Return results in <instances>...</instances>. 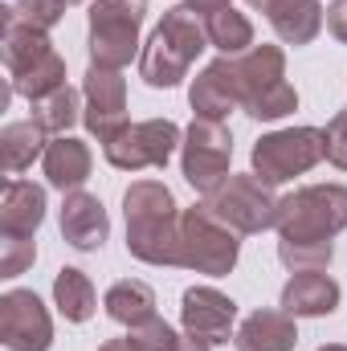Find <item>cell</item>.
<instances>
[{
    "instance_id": "31",
    "label": "cell",
    "mask_w": 347,
    "mask_h": 351,
    "mask_svg": "<svg viewBox=\"0 0 347 351\" xmlns=\"http://www.w3.org/2000/svg\"><path fill=\"white\" fill-rule=\"evenodd\" d=\"M327 160L339 172H347V106L327 123Z\"/></svg>"
},
{
    "instance_id": "14",
    "label": "cell",
    "mask_w": 347,
    "mask_h": 351,
    "mask_svg": "<svg viewBox=\"0 0 347 351\" xmlns=\"http://www.w3.org/2000/svg\"><path fill=\"white\" fill-rule=\"evenodd\" d=\"M180 323L184 335H196L204 343H229L233 323H237V302L229 294H221L217 286H192L180 298Z\"/></svg>"
},
{
    "instance_id": "16",
    "label": "cell",
    "mask_w": 347,
    "mask_h": 351,
    "mask_svg": "<svg viewBox=\"0 0 347 351\" xmlns=\"http://www.w3.org/2000/svg\"><path fill=\"white\" fill-rule=\"evenodd\" d=\"M188 102L196 110V119H213V123H225L241 102H237V82H233V62L229 58H217L208 62L188 90Z\"/></svg>"
},
{
    "instance_id": "2",
    "label": "cell",
    "mask_w": 347,
    "mask_h": 351,
    "mask_svg": "<svg viewBox=\"0 0 347 351\" xmlns=\"http://www.w3.org/2000/svg\"><path fill=\"white\" fill-rule=\"evenodd\" d=\"M0 58L8 70V86L29 102H41L66 86V62L53 49L49 33L21 25L8 12V4L0 8Z\"/></svg>"
},
{
    "instance_id": "36",
    "label": "cell",
    "mask_w": 347,
    "mask_h": 351,
    "mask_svg": "<svg viewBox=\"0 0 347 351\" xmlns=\"http://www.w3.org/2000/svg\"><path fill=\"white\" fill-rule=\"evenodd\" d=\"M192 4H233V0H192Z\"/></svg>"
},
{
    "instance_id": "18",
    "label": "cell",
    "mask_w": 347,
    "mask_h": 351,
    "mask_svg": "<svg viewBox=\"0 0 347 351\" xmlns=\"http://www.w3.org/2000/svg\"><path fill=\"white\" fill-rule=\"evenodd\" d=\"M45 221V188L33 180H8L0 192V237H33Z\"/></svg>"
},
{
    "instance_id": "13",
    "label": "cell",
    "mask_w": 347,
    "mask_h": 351,
    "mask_svg": "<svg viewBox=\"0 0 347 351\" xmlns=\"http://www.w3.org/2000/svg\"><path fill=\"white\" fill-rule=\"evenodd\" d=\"M0 343L8 351H49L53 348V319L33 290L0 294Z\"/></svg>"
},
{
    "instance_id": "35",
    "label": "cell",
    "mask_w": 347,
    "mask_h": 351,
    "mask_svg": "<svg viewBox=\"0 0 347 351\" xmlns=\"http://www.w3.org/2000/svg\"><path fill=\"white\" fill-rule=\"evenodd\" d=\"M246 4H254V8H261V12H265V8H270L274 0H246Z\"/></svg>"
},
{
    "instance_id": "20",
    "label": "cell",
    "mask_w": 347,
    "mask_h": 351,
    "mask_svg": "<svg viewBox=\"0 0 347 351\" xmlns=\"http://www.w3.org/2000/svg\"><path fill=\"white\" fill-rule=\"evenodd\" d=\"M192 4V0H188ZM200 16H204V33H208V45L221 49V58H237L246 49H254V25L246 12H237L233 4H192Z\"/></svg>"
},
{
    "instance_id": "5",
    "label": "cell",
    "mask_w": 347,
    "mask_h": 351,
    "mask_svg": "<svg viewBox=\"0 0 347 351\" xmlns=\"http://www.w3.org/2000/svg\"><path fill=\"white\" fill-rule=\"evenodd\" d=\"M278 245H331L347 229L344 184H307L278 200Z\"/></svg>"
},
{
    "instance_id": "28",
    "label": "cell",
    "mask_w": 347,
    "mask_h": 351,
    "mask_svg": "<svg viewBox=\"0 0 347 351\" xmlns=\"http://www.w3.org/2000/svg\"><path fill=\"white\" fill-rule=\"evenodd\" d=\"M66 4H70V0H21V4H8V12H12L21 25H29V29L49 33V29L66 16Z\"/></svg>"
},
{
    "instance_id": "7",
    "label": "cell",
    "mask_w": 347,
    "mask_h": 351,
    "mask_svg": "<svg viewBox=\"0 0 347 351\" xmlns=\"http://www.w3.org/2000/svg\"><path fill=\"white\" fill-rule=\"evenodd\" d=\"M241 233H233L229 225H221L204 204H192L180 213V265L208 274V278H225L237 254H241Z\"/></svg>"
},
{
    "instance_id": "32",
    "label": "cell",
    "mask_w": 347,
    "mask_h": 351,
    "mask_svg": "<svg viewBox=\"0 0 347 351\" xmlns=\"http://www.w3.org/2000/svg\"><path fill=\"white\" fill-rule=\"evenodd\" d=\"M327 29H331V37L347 45V0H335L331 8H327Z\"/></svg>"
},
{
    "instance_id": "33",
    "label": "cell",
    "mask_w": 347,
    "mask_h": 351,
    "mask_svg": "<svg viewBox=\"0 0 347 351\" xmlns=\"http://www.w3.org/2000/svg\"><path fill=\"white\" fill-rule=\"evenodd\" d=\"M180 351H213V343H204V339H196V335H184V339H180Z\"/></svg>"
},
{
    "instance_id": "21",
    "label": "cell",
    "mask_w": 347,
    "mask_h": 351,
    "mask_svg": "<svg viewBox=\"0 0 347 351\" xmlns=\"http://www.w3.org/2000/svg\"><path fill=\"white\" fill-rule=\"evenodd\" d=\"M282 45H311L323 33V4L319 0H274L265 8Z\"/></svg>"
},
{
    "instance_id": "17",
    "label": "cell",
    "mask_w": 347,
    "mask_h": 351,
    "mask_svg": "<svg viewBox=\"0 0 347 351\" xmlns=\"http://www.w3.org/2000/svg\"><path fill=\"white\" fill-rule=\"evenodd\" d=\"M339 282L323 269H302L282 286V311L294 319H323L339 306Z\"/></svg>"
},
{
    "instance_id": "29",
    "label": "cell",
    "mask_w": 347,
    "mask_h": 351,
    "mask_svg": "<svg viewBox=\"0 0 347 351\" xmlns=\"http://www.w3.org/2000/svg\"><path fill=\"white\" fill-rule=\"evenodd\" d=\"M335 258V245H278V262L294 274L302 269H327Z\"/></svg>"
},
{
    "instance_id": "3",
    "label": "cell",
    "mask_w": 347,
    "mask_h": 351,
    "mask_svg": "<svg viewBox=\"0 0 347 351\" xmlns=\"http://www.w3.org/2000/svg\"><path fill=\"white\" fill-rule=\"evenodd\" d=\"M208 49L204 16L192 4H176L164 12V21L152 29L143 53H139V78L156 90H172L188 78L192 62Z\"/></svg>"
},
{
    "instance_id": "26",
    "label": "cell",
    "mask_w": 347,
    "mask_h": 351,
    "mask_svg": "<svg viewBox=\"0 0 347 351\" xmlns=\"http://www.w3.org/2000/svg\"><path fill=\"white\" fill-rule=\"evenodd\" d=\"M82 94L74 86H62L53 90L49 98H41V102H33V123L37 127H45L49 135H66L78 119H82Z\"/></svg>"
},
{
    "instance_id": "1",
    "label": "cell",
    "mask_w": 347,
    "mask_h": 351,
    "mask_svg": "<svg viewBox=\"0 0 347 351\" xmlns=\"http://www.w3.org/2000/svg\"><path fill=\"white\" fill-rule=\"evenodd\" d=\"M127 254L147 265H180V204L160 180H135L123 192Z\"/></svg>"
},
{
    "instance_id": "38",
    "label": "cell",
    "mask_w": 347,
    "mask_h": 351,
    "mask_svg": "<svg viewBox=\"0 0 347 351\" xmlns=\"http://www.w3.org/2000/svg\"><path fill=\"white\" fill-rule=\"evenodd\" d=\"M70 4H82V0H70Z\"/></svg>"
},
{
    "instance_id": "12",
    "label": "cell",
    "mask_w": 347,
    "mask_h": 351,
    "mask_svg": "<svg viewBox=\"0 0 347 351\" xmlns=\"http://www.w3.org/2000/svg\"><path fill=\"white\" fill-rule=\"evenodd\" d=\"M82 123L86 131L106 147L110 139H119L131 119H127V78L119 70H106V66H90L86 82H82Z\"/></svg>"
},
{
    "instance_id": "9",
    "label": "cell",
    "mask_w": 347,
    "mask_h": 351,
    "mask_svg": "<svg viewBox=\"0 0 347 351\" xmlns=\"http://www.w3.org/2000/svg\"><path fill=\"white\" fill-rule=\"evenodd\" d=\"M204 208L221 225H229L233 233H241V237H254L261 229H274V221H278V200H274L270 184H261L254 172L229 176L213 196H204Z\"/></svg>"
},
{
    "instance_id": "19",
    "label": "cell",
    "mask_w": 347,
    "mask_h": 351,
    "mask_svg": "<svg viewBox=\"0 0 347 351\" xmlns=\"http://www.w3.org/2000/svg\"><path fill=\"white\" fill-rule=\"evenodd\" d=\"M41 164H45V180H49V188H58V192H78V188L90 180L94 156H90V147L82 143V139H74V135H58V139H49Z\"/></svg>"
},
{
    "instance_id": "34",
    "label": "cell",
    "mask_w": 347,
    "mask_h": 351,
    "mask_svg": "<svg viewBox=\"0 0 347 351\" xmlns=\"http://www.w3.org/2000/svg\"><path fill=\"white\" fill-rule=\"evenodd\" d=\"M98 351H135V348H131L127 339H106V343H102Z\"/></svg>"
},
{
    "instance_id": "25",
    "label": "cell",
    "mask_w": 347,
    "mask_h": 351,
    "mask_svg": "<svg viewBox=\"0 0 347 351\" xmlns=\"http://www.w3.org/2000/svg\"><path fill=\"white\" fill-rule=\"evenodd\" d=\"M53 306L62 311L66 323H86L90 315L98 311L94 282H90L82 269H74V265L58 269V278H53Z\"/></svg>"
},
{
    "instance_id": "24",
    "label": "cell",
    "mask_w": 347,
    "mask_h": 351,
    "mask_svg": "<svg viewBox=\"0 0 347 351\" xmlns=\"http://www.w3.org/2000/svg\"><path fill=\"white\" fill-rule=\"evenodd\" d=\"M102 306H106V315H110L115 323H123V327L131 331V327L156 319V290H152L147 282H139V278H123V282H115V286L106 290Z\"/></svg>"
},
{
    "instance_id": "30",
    "label": "cell",
    "mask_w": 347,
    "mask_h": 351,
    "mask_svg": "<svg viewBox=\"0 0 347 351\" xmlns=\"http://www.w3.org/2000/svg\"><path fill=\"white\" fill-rule=\"evenodd\" d=\"M37 262V241L33 237H0V278H16Z\"/></svg>"
},
{
    "instance_id": "11",
    "label": "cell",
    "mask_w": 347,
    "mask_h": 351,
    "mask_svg": "<svg viewBox=\"0 0 347 351\" xmlns=\"http://www.w3.org/2000/svg\"><path fill=\"white\" fill-rule=\"evenodd\" d=\"M176 147H184V131L176 127L172 119H143V123H131L102 152H106L110 168H119V172H143V168H168Z\"/></svg>"
},
{
    "instance_id": "8",
    "label": "cell",
    "mask_w": 347,
    "mask_h": 351,
    "mask_svg": "<svg viewBox=\"0 0 347 351\" xmlns=\"http://www.w3.org/2000/svg\"><path fill=\"white\" fill-rule=\"evenodd\" d=\"M147 4L143 0H94L90 8V66L123 70L139 53Z\"/></svg>"
},
{
    "instance_id": "6",
    "label": "cell",
    "mask_w": 347,
    "mask_h": 351,
    "mask_svg": "<svg viewBox=\"0 0 347 351\" xmlns=\"http://www.w3.org/2000/svg\"><path fill=\"white\" fill-rule=\"evenodd\" d=\"M319 160H327V131L319 127H286V131H270L254 143V176L261 184H286L294 176H307Z\"/></svg>"
},
{
    "instance_id": "15",
    "label": "cell",
    "mask_w": 347,
    "mask_h": 351,
    "mask_svg": "<svg viewBox=\"0 0 347 351\" xmlns=\"http://www.w3.org/2000/svg\"><path fill=\"white\" fill-rule=\"evenodd\" d=\"M62 237L78 254H94V250L106 245L110 217H106V208H102L98 196H90L82 188L78 192H66V204H62Z\"/></svg>"
},
{
    "instance_id": "10",
    "label": "cell",
    "mask_w": 347,
    "mask_h": 351,
    "mask_svg": "<svg viewBox=\"0 0 347 351\" xmlns=\"http://www.w3.org/2000/svg\"><path fill=\"white\" fill-rule=\"evenodd\" d=\"M229 160H233V135L225 123L213 119H192V127L184 131V147H180V172L184 180L213 196L225 180H229Z\"/></svg>"
},
{
    "instance_id": "23",
    "label": "cell",
    "mask_w": 347,
    "mask_h": 351,
    "mask_svg": "<svg viewBox=\"0 0 347 351\" xmlns=\"http://www.w3.org/2000/svg\"><path fill=\"white\" fill-rule=\"evenodd\" d=\"M45 135H49V131L37 127L33 119H29V123H8V127L0 131V172L8 176V180H16L25 168H33V160L45 156V147H49Z\"/></svg>"
},
{
    "instance_id": "27",
    "label": "cell",
    "mask_w": 347,
    "mask_h": 351,
    "mask_svg": "<svg viewBox=\"0 0 347 351\" xmlns=\"http://www.w3.org/2000/svg\"><path fill=\"white\" fill-rule=\"evenodd\" d=\"M180 339H184V335H176L172 323H164L160 315L127 331V343L135 351H180Z\"/></svg>"
},
{
    "instance_id": "4",
    "label": "cell",
    "mask_w": 347,
    "mask_h": 351,
    "mask_svg": "<svg viewBox=\"0 0 347 351\" xmlns=\"http://www.w3.org/2000/svg\"><path fill=\"white\" fill-rule=\"evenodd\" d=\"M233 62V82H237V102L250 119L258 123H278L298 110V90L286 82V53L282 45H254Z\"/></svg>"
},
{
    "instance_id": "22",
    "label": "cell",
    "mask_w": 347,
    "mask_h": 351,
    "mask_svg": "<svg viewBox=\"0 0 347 351\" xmlns=\"http://www.w3.org/2000/svg\"><path fill=\"white\" fill-rule=\"evenodd\" d=\"M298 327L286 311H254L237 327V351H294Z\"/></svg>"
},
{
    "instance_id": "37",
    "label": "cell",
    "mask_w": 347,
    "mask_h": 351,
    "mask_svg": "<svg viewBox=\"0 0 347 351\" xmlns=\"http://www.w3.org/2000/svg\"><path fill=\"white\" fill-rule=\"evenodd\" d=\"M319 351H347L344 343H327V348H319Z\"/></svg>"
}]
</instances>
